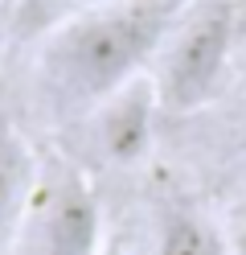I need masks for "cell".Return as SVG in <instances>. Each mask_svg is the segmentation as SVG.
<instances>
[{"label":"cell","mask_w":246,"mask_h":255,"mask_svg":"<svg viewBox=\"0 0 246 255\" xmlns=\"http://www.w3.org/2000/svg\"><path fill=\"white\" fill-rule=\"evenodd\" d=\"M37 169H41V161L33 156L29 136L21 132L8 103L0 99V255H12Z\"/></svg>","instance_id":"obj_5"},{"label":"cell","mask_w":246,"mask_h":255,"mask_svg":"<svg viewBox=\"0 0 246 255\" xmlns=\"http://www.w3.org/2000/svg\"><path fill=\"white\" fill-rule=\"evenodd\" d=\"M0 54H4V25H0Z\"/></svg>","instance_id":"obj_10"},{"label":"cell","mask_w":246,"mask_h":255,"mask_svg":"<svg viewBox=\"0 0 246 255\" xmlns=\"http://www.w3.org/2000/svg\"><path fill=\"white\" fill-rule=\"evenodd\" d=\"M164 111L160 87L152 74H136L123 87H115L103 103L90 111V136L94 148L107 156L111 165H136L152 152L156 140V120Z\"/></svg>","instance_id":"obj_4"},{"label":"cell","mask_w":246,"mask_h":255,"mask_svg":"<svg viewBox=\"0 0 246 255\" xmlns=\"http://www.w3.org/2000/svg\"><path fill=\"white\" fill-rule=\"evenodd\" d=\"M103 243V206L86 173L62 156H45L12 255H98Z\"/></svg>","instance_id":"obj_2"},{"label":"cell","mask_w":246,"mask_h":255,"mask_svg":"<svg viewBox=\"0 0 246 255\" xmlns=\"http://www.w3.org/2000/svg\"><path fill=\"white\" fill-rule=\"evenodd\" d=\"M234 0H205L189 8V17L168 37L160 70L152 74L168 111H193L218 91L230 62V45H234Z\"/></svg>","instance_id":"obj_3"},{"label":"cell","mask_w":246,"mask_h":255,"mask_svg":"<svg viewBox=\"0 0 246 255\" xmlns=\"http://www.w3.org/2000/svg\"><path fill=\"white\" fill-rule=\"evenodd\" d=\"M94 0H21V25L33 29V33H45V29H54L58 21L74 17V12L90 8Z\"/></svg>","instance_id":"obj_7"},{"label":"cell","mask_w":246,"mask_h":255,"mask_svg":"<svg viewBox=\"0 0 246 255\" xmlns=\"http://www.w3.org/2000/svg\"><path fill=\"white\" fill-rule=\"evenodd\" d=\"M197 4H205V0H160V8L168 12V17H176V12H189V8H197Z\"/></svg>","instance_id":"obj_8"},{"label":"cell","mask_w":246,"mask_h":255,"mask_svg":"<svg viewBox=\"0 0 246 255\" xmlns=\"http://www.w3.org/2000/svg\"><path fill=\"white\" fill-rule=\"evenodd\" d=\"M4 4H12V8H16V4H21V0H4Z\"/></svg>","instance_id":"obj_11"},{"label":"cell","mask_w":246,"mask_h":255,"mask_svg":"<svg viewBox=\"0 0 246 255\" xmlns=\"http://www.w3.org/2000/svg\"><path fill=\"white\" fill-rule=\"evenodd\" d=\"M98 255H123V251H119V243H111V239H107V243H103V251H98Z\"/></svg>","instance_id":"obj_9"},{"label":"cell","mask_w":246,"mask_h":255,"mask_svg":"<svg viewBox=\"0 0 246 255\" xmlns=\"http://www.w3.org/2000/svg\"><path fill=\"white\" fill-rule=\"evenodd\" d=\"M168 12L160 0L90 4L45 29L37 54V91L49 116L74 120L107 99L127 78L144 74L164 37Z\"/></svg>","instance_id":"obj_1"},{"label":"cell","mask_w":246,"mask_h":255,"mask_svg":"<svg viewBox=\"0 0 246 255\" xmlns=\"http://www.w3.org/2000/svg\"><path fill=\"white\" fill-rule=\"evenodd\" d=\"M156 255H230V243L201 210L172 206V210H164L160 235H156Z\"/></svg>","instance_id":"obj_6"}]
</instances>
